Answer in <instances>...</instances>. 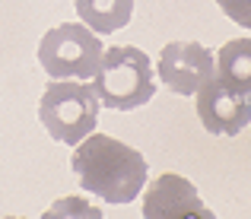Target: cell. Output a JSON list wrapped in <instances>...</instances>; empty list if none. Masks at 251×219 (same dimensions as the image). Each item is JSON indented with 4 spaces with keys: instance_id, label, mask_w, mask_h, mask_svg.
Listing matches in <instances>:
<instances>
[{
    "instance_id": "obj_8",
    "label": "cell",
    "mask_w": 251,
    "mask_h": 219,
    "mask_svg": "<svg viewBox=\"0 0 251 219\" xmlns=\"http://www.w3.org/2000/svg\"><path fill=\"white\" fill-rule=\"evenodd\" d=\"M76 16L99 35L124 29L134 16V0H76Z\"/></svg>"
},
{
    "instance_id": "obj_4",
    "label": "cell",
    "mask_w": 251,
    "mask_h": 219,
    "mask_svg": "<svg viewBox=\"0 0 251 219\" xmlns=\"http://www.w3.org/2000/svg\"><path fill=\"white\" fill-rule=\"evenodd\" d=\"M105 45L83 23H61L48 29L38 45V64L51 79H89L102 64Z\"/></svg>"
},
{
    "instance_id": "obj_1",
    "label": "cell",
    "mask_w": 251,
    "mask_h": 219,
    "mask_svg": "<svg viewBox=\"0 0 251 219\" xmlns=\"http://www.w3.org/2000/svg\"><path fill=\"white\" fill-rule=\"evenodd\" d=\"M74 165L80 188L86 194L102 197L105 203H130L147 184V159L134 146L115 140L108 134H89L76 143Z\"/></svg>"
},
{
    "instance_id": "obj_7",
    "label": "cell",
    "mask_w": 251,
    "mask_h": 219,
    "mask_svg": "<svg viewBox=\"0 0 251 219\" xmlns=\"http://www.w3.org/2000/svg\"><path fill=\"white\" fill-rule=\"evenodd\" d=\"M213 216L207 203L197 197V188L181 175H159L150 184L147 197H143V216L147 219H162V216Z\"/></svg>"
},
{
    "instance_id": "obj_6",
    "label": "cell",
    "mask_w": 251,
    "mask_h": 219,
    "mask_svg": "<svg viewBox=\"0 0 251 219\" xmlns=\"http://www.w3.org/2000/svg\"><path fill=\"white\" fill-rule=\"evenodd\" d=\"M216 73V54L197 42H169L159 54V79L175 96H194Z\"/></svg>"
},
{
    "instance_id": "obj_5",
    "label": "cell",
    "mask_w": 251,
    "mask_h": 219,
    "mask_svg": "<svg viewBox=\"0 0 251 219\" xmlns=\"http://www.w3.org/2000/svg\"><path fill=\"white\" fill-rule=\"evenodd\" d=\"M194 96H197V118H201L207 134L235 137L251 124V92L232 89L213 76Z\"/></svg>"
},
{
    "instance_id": "obj_3",
    "label": "cell",
    "mask_w": 251,
    "mask_h": 219,
    "mask_svg": "<svg viewBox=\"0 0 251 219\" xmlns=\"http://www.w3.org/2000/svg\"><path fill=\"white\" fill-rule=\"evenodd\" d=\"M38 118L45 130L57 143L76 146L96 130L99 121V96L96 86L83 79H51L38 102Z\"/></svg>"
},
{
    "instance_id": "obj_2",
    "label": "cell",
    "mask_w": 251,
    "mask_h": 219,
    "mask_svg": "<svg viewBox=\"0 0 251 219\" xmlns=\"http://www.w3.org/2000/svg\"><path fill=\"white\" fill-rule=\"evenodd\" d=\"M92 86H96L99 105L111 111H134L156 96L153 61L147 57V51L130 48V45L105 48L102 64L92 76Z\"/></svg>"
},
{
    "instance_id": "obj_10",
    "label": "cell",
    "mask_w": 251,
    "mask_h": 219,
    "mask_svg": "<svg viewBox=\"0 0 251 219\" xmlns=\"http://www.w3.org/2000/svg\"><path fill=\"white\" fill-rule=\"evenodd\" d=\"M216 6H220L232 23L251 29V0H216Z\"/></svg>"
},
{
    "instance_id": "obj_9",
    "label": "cell",
    "mask_w": 251,
    "mask_h": 219,
    "mask_svg": "<svg viewBox=\"0 0 251 219\" xmlns=\"http://www.w3.org/2000/svg\"><path fill=\"white\" fill-rule=\"evenodd\" d=\"M216 79L242 92H251V38H232L216 54Z\"/></svg>"
}]
</instances>
